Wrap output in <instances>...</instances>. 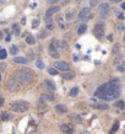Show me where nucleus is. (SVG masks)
<instances>
[{
    "label": "nucleus",
    "instance_id": "nucleus-7",
    "mask_svg": "<svg viewBox=\"0 0 125 134\" xmlns=\"http://www.w3.org/2000/svg\"><path fill=\"white\" fill-rule=\"evenodd\" d=\"M60 130L64 134H74L75 127L72 124H70V123H64V124H61V127H60Z\"/></svg>",
    "mask_w": 125,
    "mask_h": 134
},
{
    "label": "nucleus",
    "instance_id": "nucleus-22",
    "mask_svg": "<svg viewBox=\"0 0 125 134\" xmlns=\"http://www.w3.org/2000/svg\"><path fill=\"white\" fill-rule=\"evenodd\" d=\"M26 42H27L28 44H34V43H36V38H34L32 35H28V36L26 37Z\"/></svg>",
    "mask_w": 125,
    "mask_h": 134
},
{
    "label": "nucleus",
    "instance_id": "nucleus-21",
    "mask_svg": "<svg viewBox=\"0 0 125 134\" xmlns=\"http://www.w3.org/2000/svg\"><path fill=\"white\" fill-rule=\"evenodd\" d=\"M48 35H49L48 30H44V31H40V32H38V38L43 39V38H46V37H48Z\"/></svg>",
    "mask_w": 125,
    "mask_h": 134
},
{
    "label": "nucleus",
    "instance_id": "nucleus-24",
    "mask_svg": "<svg viewBox=\"0 0 125 134\" xmlns=\"http://www.w3.org/2000/svg\"><path fill=\"white\" fill-rule=\"evenodd\" d=\"M11 116H10L9 112H3L1 113V121H10Z\"/></svg>",
    "mask_w": 125,
    "mask_h": 134
},
{
    "label": "nucleus",
    "instance_id": "nucleus-15",
    "mask_svg": "<svg viewBox=\"0 0 125 134\" xmlns=\"http://www.w3.org/2000/svg\"><path fill=\"white\" fill-rule=\"evenodd\" d=\"M44 85L47 86V89L48 90H50V91H55V89H57V86H55V84L53 83V80H44Z\"/></svg>",
    "mask_w": 125,
    "mask_h": 134
},
{
    "label": "nucleus",
    "instance_id": "nucleus-39",
    "mask_svg": "<svg viewBox=\"0 0 125 134\" xmlns=\"http://www.w3.org/2000/svg\"><path fill=\"white\" fill-rule=\"evenodd\" d=\"M97 4H98V0H90V5L91 6H96Z\"/></svg>",
    "mask_w": 125,
    "mask_h": 134
},
{
    "label": "nucleus",
    "instance_id": "nucleus-48",
    "mask_svg": "<svg viewBox=\"0 0 125 134\" xmlns=\"http://www.w3.org/2000/svg\"><path fill=\"white\" fill-rule=\"evenodd\" d=\"M74 60H75V62H77V60H78V57H77V56H74Z\"/></svg>",
    "mask_w": 125,
    "mask_h": 134
},
{
    "label": "nucleus",
    "instance_id": "nucleus-3",
    "mask_svg": "<svg viewBox=\"0 0 125 134\" xmlns=\"http://www.w3.org/2000/svg\"><path fill=\"white\" fill-rule=\"evenodd\" d=\"M29 108V103L27 101L23 100H19V101H14L10 105V110L14 112H26Z\"/></svg>",
    "mask_w": 125,
    "mask_h": 134
},
{
    "label": "nucleus",
    "instance_id": "nucleus-10",
    "mask_svg": "<svg viewBox=\"0 0 125 134\" xmlns=\"http://www.w3.org/2000/svg\"><path fill=\"white\" fill-rule=\"evenodd\" d=\"M48 53H49V56H52V57L55 58V59H58V58L60 57V53H59V48L53 47L52 44H50V46H49V48H48Z\"/></svg>",
    "mask_w": 125,
    "mask_h": 134
},
{
    "label": "nucleus",
    "instance_id": "nucleus-45",
    "mask_svg": "<svg viewBox=\"0 0 125 134\" xmlns=\"http://www.w3.org/2000/svg\"><path fill=\"white\" fill-rule=\"evenodd\" d=\"M21 23H22V25H25V23H26V17H23V19H22Z\"/></svg>",
    "mask_w": 125,
    "mask_h": 134
},
{
    "label": "nucleus",
    "instance_id": "nucleus-40",
    "mask_svg": "<svg viewBox=\"0 0 125 134\" xmlns=\"http://www.w3.org/2000/svg\"><path fill=\"white\" fill-rule=\"evenodd\" d=\"M53 23H47V30H53Z\"/></svg>",
    "mask_w": 125,
    "mask_h": 134
},
{
    "label": "nucleus",
    "instance_id": "nucleus-16",
    "mask_svg": "<svg viewBox=\"0 0 125 134\" xmlns=\"http://www.w3.org/2000/svg\"><path fill=\"white\" fill-rule=\"evenodd\" d=\"M14 63L26 65V64L28 63V59H26V58H23V57H16V58H14Z\"/></svg>",
    "mask_w": 125,
    "mask_h": 134
},
{
    "label": "nucleus",
    "instance_id": "nucleus-2",
    "mask_svg": "<svg viewBox=\"0 0 125 134\" xmlns=\"http://www.w3.org/2000/svg\"><path fill=\"white\" fill-rule=\"evenodd\" d=\"M15 76L17 77L20 84H22V85H25V86L31 85V84L33 83V80H34V75H33L32 70H31V69H25V68L16 70Z\"/></svg>",
    "mask_w": 125,
    "mask_h": 134
},
{
    "label": "nucleus",
    "instance_id": "nucleus-38",
    "mask_svg": "<svg viewBox=\"0 0 125 134\" xmlns=\"http://www.w3.org/2000/svg\"><path fill=\"white\" fill-rule=\"evenodd\" d=\"M46 22H47V23H52V22H53L52 16H47V15H46Z\"/></svg>",
    "mask_w": 125,
    "mask_h": 134
},
{
    "label": "nucleus",
    "instance_id": "nucleus-20",
    "mask_svg": "<svg viewBox=\"0 0 125 134\" xmlns=\"http://www.w3.org/2000/svg\"><path fill=\"white\" fill-rule=\"evenodd\" d=\"M95 106V108H97V110H108L109 108V106L106 105V103H97V105H93Z\"/></svg>",
    "mask_w": 125,
    "mask_h": 134
},
{
    "label": "nucleus",
    "instance_id": "nucleus-37",
    "mask_svg": "<svg viewBox=\"0 0 125 134\" xmlns=\"http://www.w3.org/2000/svg\"><path fill=\"white\" fill-rule=\"evenodd\" d=\"M74 17H75V12H70V14H67L66 15L67 20H71V19H74Z\"/></svg>",
    "mask_w": 125,
    "mask_h": 134
},
{
    "label": "nucleus",
    "instance_id": "nucleus-9",
    "mask_svg": "<svg viewBox=\"0 0 125 134\" xmlns=\"http://www.w3.org/2000/svg\"><path fill=\"white\" fill-rule=\"evenodd\" d=\"M40 100L42 101H49V102H52V101H54L55 100V96H54V94H53V91H47V92H44L43 95L40 96Z\"/></svg>",
    "mask_w": 125,
    "mask_h": 134
},
{
    "label": "nucleus",
    "instance_id": "nucleus-43",
    "mask_svg": "<svg viewBox=\"0 0 125 134\" xmlns=\"http://www.w3.org/2000/svg\"><path fill=\"white\" fill-rule=\"evenodd\" d=\"M3 105H4V98H3V97L0 96V107H1Z\"/></svg>",
    "mask_w": 125,
    "mask_h": 134
},
{
    "label": "nucleus",
    "instance_id": "nucleus-46",
    "mask_svg": "<svg viewBox=\"0 0 125 134\" xmlns=\"http://www.w3.org/2000/svg\"><path fill=\"white\" fill-rule=\"evenodd\" d=\"M4 69H5V64H1V67H0V70H1V71H3V70H4Z\"/></svg>",
    "mask_w": 125,
    "mask_h": 134
},
{
    "label": "nucleus",
    "instance_id": "nucleus-47",
    "mask_svg": "<svg viewBox=\"0 0 125 134\" xmlns=\"http://www.w3.org/2000/svg\"><path fill=\"white\" fill-rule=\"evenodd\" d=\"M119 19L123 20V19H124V15H123V14H120V15H119Z\"/></svg>",
    "mask_w": 125,
    "mask_h": 134
},
{
    "label": "nucleus",
    "instance_id": "nucleus-36",
    "mask_svg": "<svg viewBox=\"0 0 125 134\" xmlns=\"http://www.w3.org/2000/svg\"><path fill=\"white\" fill-rule=\"evenodd\" d=\"M119 49H120V44H115L114 47H113V53H118L119 52Z\"/></svg>",
    "mask_w": 125,
    "mask_h": 134
},
{
    "label": "nucleus",
    "instance_id": "nucleus-1",
    "mask_svg": "<svg viewBox=\"0 0 125 134\" xmlns=\"http://www.w3.org/2000/svg\"><path fill=\"white\" fill-rule=\"evenodd\" d=\"M119 95H120V83L118 79H113L106 84L101 85L95 92L96 97L101 100H106V101L115 100L119 97Z\"/></svg>",
    "mask_w": 125,
    "mask_h": 134
},
{
    "label": "nucleus",
    "instance_id": "nucleus-51",
    "mask_svg": "<svg viewBox=\"0 0 125 134\" xmlns=\"http://www.w3.org/2000/svg\"><path fill=\"white\" fill-rule=\"evenodd\" d=\"M0 81H1V74H0Z\"/></svg>",
    "mask_w": 125,
    "mask_h": 134
},
{
    "label": "nucleus",
    "instance_id": "nucleus-14",
    "mask_svg": "<svg viewBox=\"0 0 125 134\" xmlns=\"http://www.w3.org/2000/svg\"><path fill=\"white\" fill-rule=\"evenodd\" d=\"M60 11V6H52V8H49L47 10V12H46V15L47 16H53L54 14H57Z\"/></svg>",
    "mask_w": 125,
    "mask_h": 134
},
{
    "label": "nucleus",
    "instance_id": "nucleus-4",
    "mask_svg": "<svg viewBox=\"0 0 125 134\" xmlns=\"http://www.w3.org/2000/svg\"><path fill=\"white\" fill-rule=\"evenodd\" d=\"M6 86H8V89H9L10 91H12V92H16V91H19V90H20V86H21V84H20V81L17 80V77L14 75V76H9V77H8Z\"/></svg>",
    "mask_w": 125,
    "mask_h": 134
},
{
    "label": "nucleus",
    "instance_id": "nucleus-32",
    "mask_svg": "<svg viewBox=\"0 0 125 134\" xmlns=\"http://www.w3.org/2000/svg\"><path fill=\"white\" fill-rule=\"evenodd\" d=\"M36 67L39 68V69H43V68H44V64H43L42 60H37V62H36Z\"/></svg>",
    "mask_w": 125,
    "mask_h": 134
},
{
    "label": "nucleus",
    "instance_id": "nucleus-8",
    "mask_svg": "<svg viewBox=\"0 0 125 134\" xmlns=\"http://www.w3.org/2000/svg\"><path fill=\"white\" fill-rule=\"evenodd\" d=\"M88 17H90V19L92 17V15H91V9H90V8H84V9L78 12V19L86 20V19H88Z\"/></svg>",
    "mask_w": 125,
    "mask_h": 134
},
{
    "label": "nucleus",
    "instance_id": "nucleus-35",
    "mask_svg": "<svg viewBox=\"0 0 125 134\" xmlns=\"http://www.w3.org/2000/svg\"><path fill=\"white\" fill-rule=\"evenodd\" d=\"M27 57H28L29 59H33V58H34V53H33V50H31V49H29L28 52H27Z\"/></svg>",
    "mask_w": 125,
    "mask_h": 134
},
{
    "label": "nucleus",
    "instance_id": "nucleus-29",
    "mask_svg": "<svg viewBox=\"0 0 125 134\" xmlns=\"http://www.w3.org/2000/svg\"><path fill=\"white\" fill-rule=\"evenodd\" d=\"M17 52H19V49H17L16 46H11V47H10V53H11V54H14V56H15Z\"/></svg>",
    "mask_w": 125,
    "mask_h": 134
},
{
    "label": "nucleus",
    "instance_id": "nucleus-25",
    "mask_svg": "<svg viewBox=\"0 0 125 134\" xmlns=\"http://www.w3.org/2000/svg\"><path fill=\"white\" fill-rule=\"evenodd\" d=\"M118 128H119V122H118V121H115V123L113 124V127H112V129H110V132H109V133L114 134L116 130H118Z\"/></svg>",
    "mask_w": 125,
    "mask_h": 134
},
{
    "label": "nucleus",
    "instance_id": "nucleus-31",
    "mask_svg": "<svg viewBox=\"0 0 125 134\" xmlns=\"http://www.w3.org/2000/svg\"><path fill=\"white\" fill-rule=\"evenodd\" d=\"M48 73L52 74V75H57V74H58V70L54 69V68H48Z\"/></svg>",
    "mask_w": 125,
    "mask_h": 134
},
{
    "label": "nucleus",
    "instance_id": "nucleus-41",
    "mask_svg": "<svg viewBox=\"0 0 125 134\" xmlns=\"http://www.w3.org/2000/svg\"><path fill=\"white\" fill-rule=\"evenodd\" d=\"M47 3H49V4H55V3H58V0H47Z\"/></svg>",
    "mask_w": 125,
    "mask_h": 134
},
{
    "label": "nucleus",
    "instance_id": "nucleus-17",
    "mask_svg": "<svg viewBox=\"0 0 125 134\" xmlns=\"http://www.w3.org/2000/svg\"><path fill=\"white\" fill-rule=\"evenodd\" d=\"M63 77L65 79V80H71V79H74L75 77V74H74V71H67V70H65L64 73H63Z\"/></svg>",
    "mask_w": 125,
    "mask_h": 134
},
{
    "label": "nucleus",
    "instance_id": "nucleus-42",
    "mask_svg": "<svg viewBox=\"0 0 125 134\" xmlns=\"http://www.w3.org/2000/svg\"><path fill=\"white\" fill-rule=\"evenodd\" d=\"M5 39H6V42H10V41H11V35H8Z\"/></svg>",
    "mask_w": 125,
    "mask_h": 134
},
{
    "label": "nucleus",
    "instance_id": "nucleus-26",
    "mask_svg": "<svg viewBox=\"0 0 125 134\" xmlns=\"http://www.w3.org/2000/svg\"><path fill=\"white\" fill-rule=\"evenodd\" d=\"M12 30H14V32H15L16 35H20V32H21V31H20L19 23H14V25H12Z\"/></svg>",
    "mask_w": 125,
    "mask_h": 134
},
{
    "label": "nucleus",
    "instance_id": "nucleus-30",
    "mask_svg": "<svg viewBox=\"0 0 125 134\" xmlns=\"http://www.w3.org/2000/svg\"><path fill=\"white\" fill-rule=\"evenodd\" d=\"M50 44H52V46H53V47H55V48H59V46H60V42H59L58 39H53V41H52V43H50Z\"/></svg>",
    "mask_w": 125,
    "mask_h": 134
},
{
    "label": "nucleus",
    "instance_id": "nucleus-19",
    "mask_svg": "<svg viewBox=\"0 0 125 134\" xmlns=\"http://www.w3.org/2000/svg\"><path fill=\"white\" fill-rule=\"evenodd\" d=\"M124 63V59H123V57L121 56H116L115 59H114V65L115 67H118V65H120V64H123Z\"/></svg>",
    "mask_w": 125,
    "mask_h": 134
},
{
    "label": "nucleus",
    "instance_id": "nucleus-23",
    "mask_svg": "<svg viewBox=\"0 0 125 134\" xmlns=\"http://www.w3.org/2000/svg\"><path fill=\"white\" fill-rule=\"evenodd\" d=\"M78 87H74V89H71V91L69 92V95L71 96V97H75V96H77L78 95Z\"/></svg>",
    "mask_w": 125,
    "mask_h": 134
},
{
    "label": "nucleus",
    "instance_id": "nucleus-18",
    "mask_svg": "<svg viewBox=\"0 0 125 134\" xmlns=\"http://www.w3.org/2000/svg\"><path fill=\"white\" fill-rule=\"evenodd\" d=\"M86 30H87L86 23H81V25L78 26V29H77V33H78V35H84V33L86 32Z\"/></svg>",
    "mask_w": 125,
    "mask_h": 134
},
{
    "label": "nucleus",
    "instance_id": "nucleus-49",
    "mask_svg": "<svg viewBox=\"0 0 125 134\" xmlns=\"http://www.w3.org/2000/svg\"><path fill=\"white\" fill-rule=\"evenodd\" d=\"M121 9L125 10V3H121Z\"/></svg>",
    "mask_w": 125,
    "mask_h": 134
},
{
    "label": "nucleus",
    "instance_id": "nucleus-13",
    "mask_svg": "<svg viewBox=\"0 0 125 134\" xmlns=\"http://www.w3.org/2000/svg\"><path fill=\"white\" fill-rule=\"evenodd\" d=\"M55 112L59 115H65L67 112V108L65 105H57L55 106Z\"/></svg>",
    "mask_w": 125,
    "mask_h": 134
},
{
    "label": "nucleus",
    "instance_id": "nucleus-52",
    "mask_svg": "<svg viewBox=\"0 0 125 134\" xmlns=\"http://www.w3.org/2000/svg\"><path fill=\"white\" fill-rule=\"evenodd\" d=\"M124 42H125V36H124Z\"/></svg>",
    "mask_w": 125,
    "mask_h": 134
},
{
    "label": "nucleus",
    "instance_id": "nucleus-50",
    "mask_svg": "<svg viewBox=\"0 0 125 134\" xmlns=\"http://www.w3.org/2000/svg\"><path fill=\"white\" fill-rule=\"evenodd\" d=\"M3 38V32H0V39Z\"/></svg>",
    "mask_w": 125,
    "mask_h": 134
},
{
    "label": "nucleus",
    "instance_id": "nucleus-12",
    "mask_svg": "<svg viewBox=\"0 0 125 134\" xmlns=\"http://www.w3.org/2000/svg\"><path fill=\"white\" fill-rule=\"evenodd\" d=\"M69 119L72 121L74 123H81V122H82L81 116H78L77 113H70V115H69Z\"/></svg>",
    "mask_w": 125,
    "mask_h": 134
},
{
    "label": "nucleus",
    "instance_id": "nucleus-11",
    "mask_svg": "<svg viewBox=\"0 0 125 134\" xmlns=\"http://www.w3.org/2000/svg\"><path fill=\"white\" fill-rule=\"evenodd\" d=\"M55 68L58 70H61V71H65V70H69V64L66 62H57L55 63Z\"/></svg>",
    "mask_w": 125,
    "mask_h": 134
},
{
    "label": "nucleus",
    "instance_id": "nucleus-5",
    "mask_svg": "<svg viewBox=\"0 0 125 134\" xmlns=\"http://www.w3.org/2000/svg\"><path fill=\"white\" fill-rule=\"evenodd\" d=\"M109 11H110V6L108 3H102L98 8V12H99V17L101 19H107L109 16Z\"/></svg>",
    "mask_w": 125,
    "mask_h": 134
},
{
    "label": "nucleus",
    "instance_id": "nucleus-28",
    "mask_svg": "<svg viewBox=\"0 0 125 134\" xmlns=\"http://www.w3.org/2000/svg\"><path fill=\"white\" fill-rule=\"evenodd\" d=\"M115 106L118 107V108H121V110H123V108L125 107V102H124V101H116Z\"/></svg>",
    "mask_w": 125,
    "mask_h": 134
},
{
    "label": "nucleus",
    "instance_id": "nucleus-6",
    "mask_svg": "<svg viewBox=\"0 0 125 134\" xmlns=\"http://www.w3.org/2000/svg\"><path fill=\"white\" fill-rule=\"evenodd\" d=\"M104 32H106V26H104L103 22H98L95 25V29H93L95 36H97L98 38H102L104 36Z\"/></svg>",
    "mask_w": 125,
    "mask_h": 134
},
{
    "label": "nucleus",
    "instance_id": "nucleus-44",
    "mask_svg": "<svg viewBox=\"0 0 125 134\" xmlns=\"http://www.w3.org/2000/svg\"><path fill=\"white\" fill-rule=\"evenodd\" d=\"M109 1H110V3H120L121 0H109Z\"/></svg>",
    "mask_w": 125,
    "mask_h": 134
},
{
    "label": "nucleus",
    "instance_id": "nucleus-34",
    "mask_svg": "<svg viewBox=\"0 0 125 134\" xmlns=\"http://www.w3.org/2000/svg\"><path fill=\"white\" fill-rule=\"evenodd\" d=\"M38 25H39V19L33 20V23H32V27H33V29H36V27H38Z\"/></svg>",
    "mask_w": 125,
    "mask_h": 134
},
{
    "label": "nucleus",
    "instance_id": "nucleus-27",
    "mask_svg": "<svg viewBox=\"0 0 125 134\" xmlns=\"http://www.w3.org/2000/svg\"><path fill=\"white\" fill-rule=\"evenodd\" d=\"M8 57V52L5 49H0V59H5Z\"/></svg>",
    "mask_w": 125,
    "mask_h": 134
},
{
    "label": "nucleus",
    "instance_id": "nucleus-33",
    "mask_svg": "<svg viewBox=\"0 0 125 134\" xmlns=\"http://www.w3.org/2000/svg\"><path fill=\"white\" fill-rule=\"evenodd\" d=\"M116 69H118V71H121V73H123V71H125V64L123 63V64L118 65V67H116Z\"/></svg>",
    "mask_w": 125,
    "mask_h": 134
}]
</instances>
